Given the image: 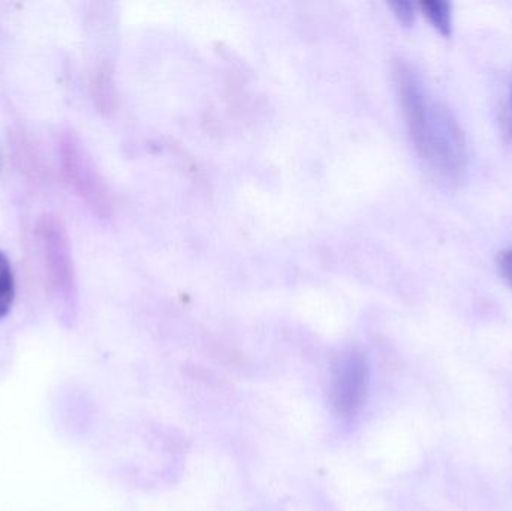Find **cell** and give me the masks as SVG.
Returning a JSON list of instances; mask_svg holds the SVG:
<instances>
[{
	"label": "cell",
	"mask_w": 512,
	"mask_h": 511,
	"mask_svg": "<svg viewBox=\"0 0 512 511\" xmlns=\"http://www.w3.org/2000/svg\"><path fill=\"white\" fill-rule=\"evenodd\" d=\"M424 14L429 18L430 23L444 36L451 35V5L447 2H424L421 3Z\"/></svg>",
	"instance_id": "cell-3"
},
{
	"label": "cell",
	"mask_w": 512,
	"mask_h": 511,
	"mask_svg": "<svg viewBox=\"0 0 512 511\" xmlns=\"http://www.w3.org/2000/svg\"><path fill=\"white\" fill-rule=\"evenodd\" d=\"M369 366L361 354L349 351L334 363L331 374V405L340 419L354 420L366 401Z\"/></svg>",
	"instance_id": "cell-2"
},
{
	"label": "cell",
	"mask_w": 512,
	"mask_h": 511,
	"mask_svg": "<svg viewBox=\"0 0 512 511\" xmlns=\"http://www.w3.org/2000/svg\"><path fill=\"white\" fill-rule=\"evenodd\" d=\"M405 99L411 114L412 134L417 146L426 158L436 164L454 170L462 159V141L451 119H447L439 107L424 99L420 89L411 80H405Z\"/></svg>",
	"instance_id": "cell-1"
},
{
	"label": "cell",
	"mask_w": 512,
	"mask_h": 511,
	"mask_svg": "<svg viewBox=\"0 0 512 511\" xmlns=\"http://www.w3.org/2000/svg\"><path fill=\"white\" fill-rule=\"evenodd\" d=\"M14 300V275L8 258L0 252V318L5 317Z\"/></svg>",
	"instance_id": "cell-4"
},
{
	"label": "cell",
	"mask_w": 512,
	"mask_h": 511,
	"mask_svg": "<svg viewBox=\"0 0 512 511\" xmlns=\"http://www.w3.org/2000/svg\"><path fill=\"white\" fill-rule=\"evenodd\" d=\"M391 6H393L394 14L399 18L400 23L405 24V26H411L414 23V8H412L411 3L394 2L391 3Z\"/></svg>",
	"instance_id": "cell-5"
},
{
	"label": "cell",
	"mask_w": 512,
	"mask_h": 511,
	"mask_svg": "<svg viewBox=\"0 0 512 511\" xmlns=\"http://www.w3.org/2000/svg\"><path fill=\"white\" fill-rule=\"evenodd\" d=\"M498 264L501 275L504 276L505 281L512 287V251L504 252L499 257Z\"/></svg>",
	"instance_id": "cell-6"
}]
</instances>
